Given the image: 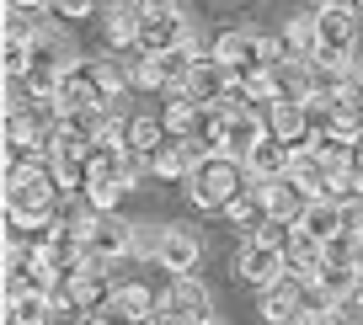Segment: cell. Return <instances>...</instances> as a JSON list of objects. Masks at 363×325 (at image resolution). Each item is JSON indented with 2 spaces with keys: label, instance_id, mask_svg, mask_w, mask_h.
<instances>
[{
  "label": "cell",
  "instance_id": "2e32d148",
  "mask_svg": "<svg viewBox=\"0 0 363 325\" xmlns=\"http://www.w3.org/2000/svg\"><path fill=\"white\" fill-rule=\"evenodd\" d=\"M289 166H294V144H289V139H278V134H267L257 149H251V160H246V171H251L257 181L289 176Z\"/></svg>",
  "mask_w": 363,
  "mask_h": 325
},
{
  "label": "cell",
  "instance_id": "9a60e30c",
  "mask_svg": "<svg viewBox=\"0 0 363 325\" xmlns=\"http://www.w3.org/2000/svg\"><path fill=\"white\" fill-rule=\"evenodd\" d=\"M198 256H203V246H198V229H193V224H171L166 240H160V267L177 278V272H193Z\"/></svg>",
  "mask_w": 363,
  "mask_h": 325
},
{
  "label": "cell",
  "instance_id": "4316f807",
  "mask_svg": "<svg viewBox=\"0 0 363 325\" xmlns=\"http://www.w3.org/2000/svg\"><path fill=\"white\" fill-rule=\"evenodd\" d=\"M134 86L139 91H166V64H160V54H139L134 59Z\"/></svg>",
  "mask_w": 363,
  "mask_h": 325
},
{
  "label": "cell",
  "instance_id": "1f68e13d",
  "mask_svg": "<svg viewBox=\"0 0 363 325\" xmlns=\"http://www.w3.org/2000/svg\"><path fill=\"white\" fill-rule=\"evenodd\" d=\"M342 309H347L352 320H363V272H358V283H352V293L342 299Z\"/></svg>",
  "mask_w": 363,
  "mask_h": 325
},
{
  "label": "cell",
  "instance_id": "d4e9b609",
  "mask_svg": "<svg viewBox=\"0 0 363 325\" xmlns=\"http://www.w3.org/2000/svg\"><path fill=\"white\" fill-rule=\"evenodd\" d=\"M80 192H86V198H91V203H96V208L107 213V208H118V203H123L128 181H123V176H91V181H86V187H80Z\"/></svg>",
  "mask_w": 363,
  "mask_h": 325
},
{
  "label": "cell",
  "instance_id": "9c48e42d",
  "mask_svg": "<svg viewBox=\"0 0 363 325\" xmlns=\"http://www.w3.org/2000/svg\"><path fill=\"white\" fill-rule=\"evenodd\" d=\"M257 198H262V208H267V219H305V208H310V192L299 187L294 176H267V181H257Z\"/></svg>",
  "mask_w": 363,
  "mask_h": 325
},
{
  "label": "cell",
  "instance_id": "4dcf8cb0",
  "mask_svg": "<svg viewBox=\"0 0 363 325\" xmlns=\"http://www.w3.org/2000/svg\"><path fill=\"white\" fill-rule=\"evenodd\" d=\"M305 325H358V320H352V314L347 309H342V304H331V309H320V314H310V320Z\"/></svg>",
  "mask_w": 363,
  "mask_h": 325
},
{
  "label": "cell",
  "instance_id": "f546056e",
  "mask_svg": "<svg viewBox=\"0 0 363 325\" xmlns=\"http://www.w3.org/2000/svg\"><path fill=\"white\" fill-rule=\"evenodd\" d=\"M91 11H96V0H54V16H65V22H86Z\"/></svg>",
  "mask_w": 363,
  "mask_h": 325
},
{
  "label": "cell",
  "instance_id": "52a82bcc",
  "mask_svg": "<svg viewBox=\"0 0 363 325\" xmlns=\"http://www.w3.org/2000/svg\"><path fill=\"white\" fill-rule=\"evenodd\" d=\"M86 246H91V256H102V261H123V256H134V224L118 208H107L86 229Z\"/></svg>",
  "mask_w": 363,
  "mask_h": 325
},
{
  "label": "cell",
  "instance_id": "44dd1931",
  "mask_svg": "<svg viewBox=\"0 0 363 325\" xmlns=\"http://www.w3.org/2000/svg\"><path fill=\"white\" fill-rule=\"evenodd\" d=\"M118 309H123L128 320L145 325L150 314L160 309V293H155V288H145V283H123V288H118Z\"/></svg>",
  "mask_w": 363,
  "mask_h": 325
},
{
  "label": "cell",
  "instance_id": "d590c367",
  "mask_svg": "<svg viewBox=\"0 0 363 325\" xmlns=\"http://www.w3.org/2000/svg\"><path fill=\"white\" fill-rule=\"evenodd\" d=\"M203 325H219V320H203Z\"/></svg>",
  "mask_w": 363,
  "mask_h": 325
},
{
  "label": "cell",
  "instance_id": "8992f818",
  "mask_svg": "<svg viewBox=\"0 0 363 325\" xmlns=\"http://www.w3.org/2000/svg\"><path fill=\"white\" fill-rule=\"evenodd\" d=\"M310 27H315V48L352 54V43H358V11H352V6H342V0H326V6H315Z\"/></svg>",
  "mask_w": 363,
  "mask_h": 325
},
{
  "label": "cell",
  "instance_id": "5b68a950",
  "mask_svg": "<svg viewBox=\"0 0 363 325\" xmlns=\"http://www.w3.org/2000/svg\"><path fill=\"white\" fill-rule=\"evenodd\" d=\"M284 246H272V240H262V235H251L246 246L235 251V272L251 283V288H272V283L284 278Z\"/></svg>",
  "mask_w": 363,
  "mask_h": 325
},
{
  "label": "cell",
  "instance_id": "d6a6232c",
  "mask_svg": "<svg viewBox=\"0 0 363 325\" xmlns=\"http://www.w3.org/2000/svg\"><path fill=\"white\" fill-rule=\"evenodd\" d=\"M145 325H187V320H182V314H177V309H171V304H166V299H160V309H155V314H150V320H145Z\"/></svg>",
  "mask_w": 363,
  "mask_h": 325
},
{
  "label": "cell",
  "instance_id": "7402d4cb",
  "mask_svg": "<svg viewBox=\"0 0 363 325\" xmlns=\"http://www.w3.org/2000/svg\"><path fill=\"white\" fill-rule=\"evenodd\" d=\"M166 134H171L166 118H128V149H139V155H155Z\"/></svg>",
  "mask_w": 363,
  "mask_h": 325
},
{
  "label": "cell",
  "instance_id": "30bf717a",
  "mask_svg": "<svg viewBox=\"0 0 363 325\" xmlns=\"http://www.w3.org/2000/svg\"><path fill=\"white\" fill-rule=\"evenodd\" d=\"M160 299L171 304V309L182 314L187 325H203V320H214V304H208V288L193 278V272H177V278L166 283V293Z\"/></svg>",
  "mask_w": 363,
  "mask_h": 325
},
{
  "label": "cell",
  "instance_id": "4fadbf2b",
  "mask_svg": "<svg viewBox=\"0 0 363 325\" xmlns=\"http://www.w3.org/2000/svg\"><path fill=\"white\" fill-rule=\"evenodd\" d=\"M267 128L278 139H289L294 149H305L310 139H315V128H310V101H289V96H278L267 107Z\"/></svg>",
  "mask_w": 363,
  "mask_h": 325
},
{
  "label": "cell",
  "instance_id": "6da1fadb",
  "mask_svg": "<svg viewBox=\"0 0 363 325\" xmlns=\"http://www.w3.org/2000/svg\"><path fill=\"white\" fill-rule=\"evenodd\" d=\"M59 198H65V187H59V176H54L48 160H33V166H22V171H6V219H16V224H27V229L48 224L59 213Z\"/></svg>",
  "mask_w": 363,
  "mask_h": 325
},
{
  "label": "cell",
  "instance_id": "d6986e66",
  "mask_svg": "<svg viewBox=\"0 0 363 325\" xmlns=\"http://www.w3.org/2000/svg\"><path fill=\"white\" fill-rule=\"evenodd\" d=\"M219 213H225V219H230L235 229H251V235H257V229H262V219H267V208H262L257 187H240V192H235V198H230Z\"/></svg>",
  "mask_w": 363,
  "mask_h": 325
},
{
  "label": "cell",
  "instance_id": "e0dca14e",
  "mask_svg": "<svg viewBox=\"0 0 363 325\" xmlns=\"http://www.w3.org/2000/svg\"><path fill=\"white\" fill-rule=\"evenodd\" d=\"M198 107H203V101H198L187 86H171V91H166V107H160V118H166V128H171V134H193Z\"/></svg>",
  "mask_w": 363,
  "mask_h": 325
},
{
  "label": "cell",
  "instance_id": "ac0fdd59",
  "mask_svg": "<svg viewBox=\"0 0 363 325\" xmlns=\"http://www.w3.org/2000/svg\"><path fill=\"white\" fill-rule=\"evenodd\" d=\"M54 299L48 293H16V299H6V320L11 325H48L54 320Z\"/></svg>",
  "mask_w": 363,
  "mask_h": 325
},
{
  "label": "cell",
  "instance_id": "7a4b0ae2",
  "mask_svg": "<svg viewBox=\"0 0 363 325\" xmlns=\"http://www.w3.org/2000/svg\"><path fill=\"white\" fill-rule=\"evenodd\" d=\"M246 181H251L246 160L225 155V149H208V155L193 166V176H187V198H193L198 208H225Z\"/></svg>",
  "mask_w": 363,
  "mask_h": 325
},
{
  "label": "cell",
  "instance_id": "cb8c5ba5",
  "mask_svg": "<svg viewBox=\"0 0 363 325\" xmlns=\"http://www.w3.org/2000/svg\"><path fill=\"white\" fill-rule=\"evenodd\" d=\"M27 69H33V43H27V38H6V48H0V75L27 80Z\"/></svg>",
  "mask_w": 363,
  "mask_h": 325
},
{
  "label": "cell",
  "instance_id": "83f0119b",
  "mask_svg": "<svg viewBox=\"0 0 363 325\" xmlns=\"http://www.w3.org/2000/svg\"><path fill=\"white\" fill-rule=\"evenodd\" d=\"M160 240H166V229H155V224H134V256L160 261Z\"/></svg>",
  "mask_w": 363,
  "mask_h": 325
},
{
  "label": "cell",
  "instance_id": "e575fe53",
  "mask_svg": "<svg viewBox=\"0 0 363 325\" xmlns=\"http://www.w3.org/2000/svg\"><path fill=\"white\" fill-rule=\"evenodd\" d=\"M342 6H352V11H363V0H342Z\"/></svg>",
  "mask_w": 363,
  "mask_h": 325
},
{
  "label": "cell",
  "instance_id": "8fae6325",
  "mask_svg": "<svg viewBox=\"0 0 363 325\" xmlns=\"http://www.w3.org/2000/svg\"><path fill=\"white\" fill-rule=\"evenodd\" d=\"M187 91H193L198 101H225L230 91H235V69H230L225 59L208 48V54H198L193 75H187Z\"/></svg>",
  "mask_w": 363,
  "mask_h": 325
},
{
  "label": "cell",
  "instance_id": "f1b7e54d",
  "mask_svg": "<svg viewBox=\"0 0 363 325\" xmlns=\"http://www.w3.org/2000/svg\"><path fill=\"white\" fill-rule=\"evenodd\" d=\"M299 304H305V320H310V314H320V309H331V304H337V299H331V293H326V288H320V283H315V278H310V283H299Z\"/></svg>",
  "mask_w": 363,
  "mask_h": 325
},
{
  "label": "cell",
  "instance_id": "603a6c76",
  "mask_svg": "<svg viewBox=\"0 0 363 325\" xmlns=\"http://www.w3.org/2000/svg\"><path fill=\"white\" fill-rule=\"evenodd\" d=\"M358 272H363V267H347V261H320V267H315V283L342 304V299L352 293V283H358Z\"/></svg>",
  "mask_w": 363,
  "mask_h": 325
},
{
  "label": "cell",
  "instance_id": "3957f363",
  "mask_svg": "<svg viewBox=\"0 0 363 325\" xmlns=\"http://www.w3.org/2000/svg\"><path fill=\"white\" fill-rule=\"evenodd\" d=\"M113 91H123V86H118L113 69L96 64V59H69V64L59 69V80H54V96L65 101V107H107Z\"/></svg>",
  "mask_w": 363,
  "mask_h": 325
},
{
  "label": "cell",
  "instance_id": "ba28073f",
  "mask_svg": "<svg viewBox=\"0 0 363 325\" xmlns=\"http://www.w3.org/2000/svg\"><path fill=\"white\" fill-rule=\"evenodd\" d=\"M267 134H272V128H267V113H257V107H235V113H230V123H225L219 149H225V155H235V160H251V149H257Z\"/></svg>",
  "mask_w": 363,
  "mask_h": 325
},
{
  "label": "cell",
  "instance_id": "484cf974",
  "mask_svg": "<svg viewBox=\"0 0 363 325\" xmlns=\"http://www.w3.org/2000/svg\"><path fill=\"white\" fill-rule=\"evenodd\" d=\"M38 16H43V11H16V6H6L0 33H6V38H27V43H33V38L43 33V27H38Z\"/></svg>",
  "mask_w": 363,
  "mask_h": 325
},
{
  "label": "cell",
  "instance_id": "277c9868",
  "mask_svg": "<svg viewBox=\"0 0 363 325\" xmlns=\"http://www.w3.org/2000/svg\"><path fill=\"white\" fill-rule=\"evenodd\" d=\"M187 38H193V27L171 0H145L139 6V54H171Z\"/></svg>",
  "mask_w": 363,
  "mask_h": 325
},
{
  "label": "cell",
  "instance_id": "7c38bea8",
  "mask_svg": "<svg viewBox=\"0 0 363 325\" xmlns=\"http://www.w3.org/2000/svg\"><path fill=\"white\" fill-rule=\"evenodd\" d=\"M65 64H69L65 38H59V33H38L33 38V69H27V86H33V91H54V80H59Z\"/></svg>",
  "mask_w": 363,
  "mask_h": 325
},
{
  "label": "cell",
  "instance_id": "836d02e7",
  "mask_svg": "<svg viewBox=\"0 0 363 325\" xmlns=\"http://www.w3.org/2000/svg\"><path fill=\"white\" fill-rule=\"evenodd\" d=\"M6 6H16V11H54V0H6Z\"/></svg>",
  "mask_w": 363,
  "mask_h": 325
},
{
  "label": "cell",
  "instance_id": "ffe728a7",
  "mask_svg": "<svg viewBox=\"0 0 363 325\" xmlns=\"http://www.w3.org/2000/svg\"><path fill=\"white\" fill-rule=\"evenodd\" d=\"M107 43L113 48H139V6H123L118 0L107 11Z\"/></svg>",
  "mask_w": 363,
  "mask_h": 325
},
{
  "label": "cell",
  "instance_id": "5bb4252c",
  "mask_svg": "<svg viewBox=\"0 0 363 325\" xmlns=\"http://www.w3.org/2000/svg\"><path fill=\"white\" fill-rule=\"evenodd\" d=\"M262 320L267 325H305V304H299L294 278H278L272 288H262Z\"/></svg>",
  "mask_w": 363,
  "mask_h": 325
}]
</instances>
